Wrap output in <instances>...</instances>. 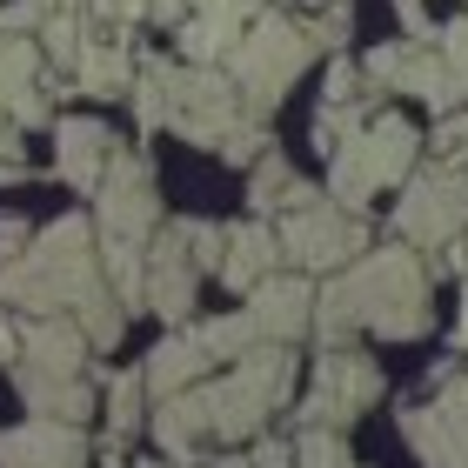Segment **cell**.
Here are the masks:
<instances>
[{"instance_id": "6da1fadb", "label": "cell", "mask_w": 468, "mask_h": 468, "mask_svg": "<svg viewBox=\"0 0 468 468\" xmlns=\"http://www.w3.org/2000/svg\"><path fill=\"white\" fill-rule=\"evenodd\" d=\"M0 302L20 308L27 322L34 314H74L94 348H121L127 335V308L114 302L108 268H101V228L80 207L48 221L20 254L0 261Z\"/></svg>"}, {"instance_id": "7a4b0ae2", "label": "cell", "mask_w": 468, "mask_h": 468, "mask_svg": "<svg viewBox=\"0 0 468 468\" xmlns=\"http://www.w3.org/2000/svg\"><path fill=\"white\" fill-rule=\"evenodd\" d=\"M288 395H294V348L288 342H254L221 375L167 395L147 415V429H154L167 462H195L201 441H228V449L234 441H254L274 421V409H288Z\"/></svg>"}, {"instance_id": "3957f363", "label": "cell", "mask_w": 468, "mask_h": 468, "mask_svg": "<svg viewBox=\"0 0 468 468\" xmlns=\"http://www.w3.org/2000/svg\"><path fill=\"white\" fill-rule=\"evenodd\" d=\"M435 322L429 294V261L415 248H361L348 268L314 288V335L322 342H348V335H375V342H415Z\"/></svg>"}, {"instance_id": "277c9868", "label": "cell", "mask_w": 468, "mask_h": 468, "mask_svg": "<svg viewBox=\"0 0 468 468\" xmlns=\"http://www.w3.org/2000/svg\"><path fill=\"white\" fill-rule=\"evenodd\" d=\"M314 54H322V48L308 40L302 20H288V14H268V7H261V14H254L248 27H241V40L228 48L221 68H228L234 88H241V108L268 121V114L288 101L294 80L314 68Z\"/></svg>"}, {"instance_id": "5b68a950", "label": "cell", "mask_w": 468, "mask_h": 468, "mask_svg": "<svg viewBox=\"0 0 468 468\" xmlns=\"http://www.w3.org/2000/svg\"><path fill=\"white\" fill-rule=\"evenodd\" d=\"M415 161H421V134L401 114H368L355 127V134L328 154V201H342V207H368L381 187H395V181H409L415 175Z\"/></svg>"}, {"instance_id": "8992f818", "label": "cell", "mask_w": 468, "mask_h": 468, "mask_svg": "<svg viewBox=\"0 0 468 468\" xmlns=\"http://www.w3.org/2000/svg\"><path fill=\"white\" fill-rule=\"evenodd\" d=\"M381 368H375V355H361L348 342H328V355L314 361V381H308V395H302V409H294V421L302 429H355L361 415L381 401Z\"/></svg>"}, {"instance_id": "52a82bcc", "label": "cell", "mask_w": 468, "mask_h": 468, "mask_svg": "<svg viewBox=\"0 0 468 468\" xmlns=\"http://www.w3.org/2000/svg\"><path fill=\"white\" fill-rule=\"evenodd\" d=\"M274 241H282V261L302 268V274H335L348 268L361 248H368V221L355 215L342 201H308V207H288L282 228H274Z\"/></svg>"}, {"instance_id": "ba28073f", "label": "cell", "mask_w": 468, "mask_h": 468, "mask_svg": "<svg viewBox=\"0 0 468 468\" xmlns=\"http://www.w3.org/2000/svg\"><path fill=\"white\" fill-rule=\"evenodd\" d=\"M248 121L241 108V88L228 80V68H175L167 74V127L187 141V147H221L234 127Z\"/></svg>"}, {"instance_id": "9c48e42d", "label": "cell", "mask_w": 468, "mask_h": 468, "mask_svg": "<svg viewBox=\"0 0 468 468\" xmlns=\"http://www.w3.org/2000/svg\"><path fill=\"white\" fill-rule=\"evenodd\" d=\"M468 228V167H421V175H409V187H401L395 201V234L409 248H449L455 234Z\"/></svg>"}, {"instance_id": "30bf717a", "label": "cell", "mask_w": 468, "mask_h": 468, "mask_svg": "<svg viewBox=\"0 0 468 468\" xmlns=\"http://www.w3.org/2000/svg\"><path fill=\"white\" fill-rule=\"evenodd\" d=\"M361 74H368V88H401L415 94L429 114H455L468 101V80L449 68V54L441 48H421V40H381V48L361 60Z\"/></svg>"}, {"instance_id": "8fae6325", "label": "cell", "mask_w": 468, "mask_h": 468, "mask_svg": "<svg viewBox=\"0 0 468 468\" xmlns=\"http://www.w3.org/2000/svg\"><path fill=\"white\" fill-rule=\"evenodd\" d=\"M94 228L101 234H127V241H147L161 228V195H154V167L147 154H108V175L94 187Z\"/></svg>"}, {"instance_id": "7c38bea8", "label": "cell", "mask_w": 468, "mask_h": 468, "mask_svg": "<svg viewBox=\"0 0 468 468\" xmlns=\"http://www.w3.org/2000/svg\"><path fill=\"white\" fill-rule=\"evenodd\" d=\"M395 421L421 468H468V375H449L435 388V401L401 409Z\"/></svg>"}, {"instance_id": "4fadbf2b", "label": "cell", "mask_w": 468, "mask_h": 468, "mask_svg": "<svg viewBox=\"0 0 468 468\" xmlns=\"http://www.w3.org/2000/svg\"><path fill=\"white\" fill-rule=\"evenodd\" d=\"M195 294H201V261L187 254L181 221H167L147 234V314H161L167 328H187Z\"/></svg>"}, {"instance_id": "5bb4252c", "label": "cell", "mask_w": 468, "mask_h": 468, "mask_svg": "<svg viewBox=\"0 0 468 468\" xmlns=\"http://www.w3.org/2000/svg\"><path fill=\"white\" fill-rule=\"evenodd\" d=\"M248 322H254V335L261 342H302V335H314V282L302 268H274V274H261V282L248 288Z\"/></svg>"}, {"instance_id": "9a60e30c", "label": "cell", "mask_w": 468, "mask_h": 468, "mask_svg": "<svg viewBox=\"0 0 468 468\" xmlns=\"http://www.w3.org/2000/svg\"><path fill=\"white\" fill-rule=\"evenodd\" d=\"M0 468H94V441L80 421L27 415L20 429H0Z\"/></svg>"}, {"instance_id": "2e32d148", "label": "cell", "mask_w": 468, "mask_h": 468, "mask_svg": "<svg viewBox=\"0 0 468 468\" xmlns=\"http://www.w3.org/2000/svg\"><path fill=\"white\" fill-rule=\"evenodd\" d=\"M268 0H187V20H181V60L195 68H221L228 48L241 40V27L261 14Z\"/></svg>"}, {"instance_id": "e0dca14e", "label": "cell", "mask_w": 468, "mask_h": 468, "mask_svg": "<svg viewBox=\"0 0 468 468\" xmlns=\"http://www.w3.org/2000/svg\"><path fill=\"white\" fill-rule=\"evenodd\" d=\"M108 154H114L108 121H94V114L54 121V175L68 181L74 195H94V187H101V175H108Z\"/></svg>"}, {"instance_id": "ac0fdd59", "label": "cell", "mask_w": 468, "mask_h": 468, "mask_svg": "<svg viewBox=\"0 0 468 468\" xmlns=\"http://www.w3.org/2000/svg\"><path fill=\"white\" fill-rule=\"evenodd\" d=\"M88 328L74 322V314H34L27 328H20V368H40V375H80V361H88Z\"/></svg>"}, {"instance_id": "d6986e66", "label": "cell", "mask_w": 468, "mask_h": 468, "mask_svg": "<svg viewBox=\"0 0 468 468\" xmlns=\"http://www.w3.org/2000/svg\"><path fill=\"white\" fill-rule=\"evenodd\" d=\"M215 368H221V361L207 355V342H201L195 328H167V342L147 355L141 375H147V395L167 401V395H181V388H195V381H207Z\"/></svg>"}, {"instance_id": "ffe728a7", "label": "cell", "mask_w": 468, "mask_h": 468, "mask_svg": "<svg viewBox=\"0 0 468 468\" xmlns=\"http://www.w3.org/2000/svg\"><path fill=\"white\" fill-rule=\"evenodd\" d=\"M14 395L27 415H54V421H88L101 409L88 375H40V368H14Z\"/></svg>"}, {"instance_id": "44dd1931", "label": "cell", "mask_w": 468, "mask_h": 468, "mask_svg": "<svg viewBox=\"0 0 468 468\" xmlns=\"http://www.w3.org/2000/svg\"><path fill=\"white\" fill-rule=\"evenodd\" d=\"M282 268V241H274V228L254 215V221H241V228H228V248H221V288L228 294H248L261 274H274Z\"/></svg>"}, {"instance_id": "7402d4cb", "label": "cell", "mask_w": 468, "mask_h": 468, "mask_svg": "<svg viewBox=\"0 0 468 468\" xmlns=\"http://www.w3.org/2000/svg\"><path fill=\"white\" fill-rule=\"evenodd\" d=\"M101 268H108V288H114V302L127 308V322L147 314V241L101 234Z\"/></svg>"}, {"instance_id": "603a6c76", "label": "cell", "mask_w": 468, "mask_h": 468, "mask_svg": "<svg viewBox=\"0 0 468 468\" xmlns=\"http://www.w3.org/2000/svg\"><path fill=\"white\" fill-rule=\"evenodd\" d=\"M74 88L94 94V101H114V94L134 88V60H127L121 40H94L88 34V48H80V60H74Z\"/></svg>"}, {"instance_id": "cb8c5ba5", "label": "cell", "mask_w": 468, "mask_h": 468, "mask_svg": "<svg viewBox=\"0 0 468 468\" xmlns=\"http://www.w3.org/2000/svg\"><path fill=\"white\" fill-rule=\"evenodd\" d=\"M40 74H48V54H40V40L0 27V108H7L14 94L40 88Z\"/></svg>"}, {"instance_id": "d4e9b609", "label": "cell", "mask_w": 468, "mask_h": 468, "mask_svg": "<svg viewBox=\"0 0 468 468\" xmlns=\"http://www.w3.org/2000/svg\"><path fill=\"white\" fill-rule=\"evenodd\" d=\"M108 435L114 441H134L141 429H147V375L141 368H121V375H108Z\"/></svg>"}, {"instance_id": "484cf974", "label": "cell", "mask_w": 468, "mask_h": 468, "mask_svg": "<svg viewBox=\"0 0 468 468\" xmlns=\"http://www.w3.org/2000/svg\"><path fill=\"white\" fill-rule=\"evenodd\" d=\"M167 74H175L167 54H141L134 60V88H127V101H134V121L147 127V134L167 127Z\"/></svg>"}, {"instance_id": "4316f807", "label": "cell", "mask_w": 468, "mask_h": 468, "mask_svg": "<svg viewBox=\"0 0 468 468\" xmlns=\"http://www.w3.org/2000/svg\"><path fill=\"white\" fill-rule=\"evenodd\" d=\"M294 181H302V175L288 167V154H282V147H268V154L248 167V207H254L261 221H268V215H282L288 195H294Z\"/></svg>"}, {"instance_id": "83f0119b", "label": "cell", "mask_w": 468, "mask_h": 468, "mask_svg": "<svg viewBox=\"0 0 468 468\" xmlns=\"http://www.w3.org/2000/svg\"><path fill=\"white\" fill-rule=\"evenodd\" d=\"M195 335L207 342V355H215L221 368H228V361H241L254 342H261V335H254V322H248V308H234V314H215V322H195Z\"/></svg>"}, {"instance_id": "f1b7e54d", "label": "cell", "mask_w": 468, "mask_h": 468, "mask_svg": "<svg viewBox=\"0 0 468 468\" xmlns=\"http://www.w3.org/2000/svg\"><path fill=\"white\" fill-rule=\"evenodd\" d=\"M294 468H355L342 429H302V441H294Z\"/></svg>"}, {"instance_id": "f546056e", "label": "cell", "mask_w": 468, "mask_h": 468, "mask_svg": "<svg viewBox=\"0 0 468 468\" xmlns=\"http://www.w3.org/2000/svg\"><path fill=\"white\" fill-rule=\"evenodd\" d=\"M302 27H308L314 48H335V54H342V48H348V34H355V7H348V0H322V7H314Z\"/></svg>"}, {"instance_id": "4dcf8cb0", "label": "cell", "mask_w": 468, "mask_h": 468, "mask_svg": "<svg viewBox=\"0 0 468 468\" xmlns=\"http://www.w3.org/2000/svg\"><path fill=\"white\" fill-rule=\"evenodd\" d=\"M361 121H368V114H361V101H322V114H314V147L335 154V147H342Z\"/></svg>"}, {"instance_id": "1f68e13d", "label": "cell", "mask_w": 468, "mask_h": 468, "mask_svg": "<svg viewBox=\"0 0 468 468\" xmlns=\"http://www.w3.org/2000/svg\"><path fill=\"white\" fill-rule=\"evenodd\" d=\"M268 147H274V134H268V121H261V114H248V121L234 127V134H228L221 147H215V154H221L228 167H254V161L268 154Z\"/></svg>"}, {"instance_id": "d6a6232c", "label": "cell", "mask_w": 468, "mask_h": 468, "mask_svg": "<svg viewBox=\"0 0 468 468\" xmlns=\"http://www.w3.org/2000/svg\"><path fill=\"white\" fill-rule=\"evenodd\" d=\"M429 147H435V161L468 167V108H455V114H435V134H429Z\"/></svg>"}, {"instance_id": "836d02e7", "label": "cell", "mask_w": 468, "mask_h": 468, "mask_svg": "<svg viewBox=\"0 0 468 468\" xmlns=\"http://www.w3.org/2000/svg\"><path fill=\"white\" fill-rule=\"evenodd\" d=\"M181 234H187V254H195V261H201V274H207V268H221L228 228H215V221H181Z\"/></svg>"}, {"instance_id": "e575fe53", "label": "cell", "mask_w": 468, "mask_h": 468, "mask_svg": "<svg viewBox=\"0 0 468 468\" xmlns=\"http://www.w3.org/2000/svg\"><path fill=\"white\" fill-rule=\"evenodd\" d=\"M88 7L94 27H134V20H147V0H80Z\"/></svg>"}, {"instance_id": "d590c367", "label": "cell", "mask_w": 468, "mask_h": 468, "mask_svg": "<svg viewBox=\"0 0 468 468\" xmlns=\"http://www.w3.org/2000/svg\"><path fill=\"white\" fill-rule=\"evenodd\" d=\"M60 7V0H7V7H0V27L7 34H40V20H48Z\"/></svg>"}, {"instance_id": "8d00e7d4", "label": "cell", "mask_w": 468, "mask_h": 468, "mask_svg": "<svg viewBox=\"0 0 468 468\" xmlns=\"http://www.w3.org/2000/svg\"><path fill=\"white\" fill-rule=\"evenodd\" d=\"M435 48L441 54H449V68L468 80V14H455V20H441V27H435Z\"/></svg>"}, {"instance_id": "74e56055", "label": "cell", "mask_w": 468, "mask_h": 468, "mask_svg": "<svg viewBox=\"0 0 468 468\" xmlns=\"http://www.w3.org/2000/svg\"><path fill=\"white\" fill-rule=\"evenodd\" d=\"M375 88H368V74L361 68H348L342 54H335V68H328V101H368Z\"/></svg>"}, {"instance_id": "f35d334b", "label": "cell", "mask_w": 468, "mask_h": 468, "mask_svg": "<svg viewBox=\"0 0 468 468\" xmlns=\"http://www.w3.org/2000/svg\"><path fill=\"white\" fill-rule=\"evenodd\" d=\"M7 114L20 127H54V108H48V88H27V94H14L7 101Z\"/></svg>"}, {"instance_id": "ab89813d", "label": "cell", "mask_w": 468, "mask_h": 468, "mask_svg": "<svg viewBox=\"0 0 468 468\" xmlns=\"http://www.w3.org/2000/svg\"><path fill=\"white\" fill-rule=\"evenodd\" d=\"M401 27H409V40H421V48H435V27L441 20H429V0H395Z\"/></svg>"}, {"instance_id": "60d3db41", "label": "cell", "mask_w": 468, "mask_h": 468, "mask_svg": "<svg viewBox=\"0 0 468 468\" xmlns=\"http://www.w3.org/2000/svg\"><path fill=\"white\" fill-rule=\"evenodd\" d=\"M248 462L254 468H294V441H282V435H254V449H248Z\"/></svg>"}, {"instance_id": "b9f144b4", "label": "cell", "mask_w": 468, "mask_h": 468, "mask_svg": "<svg viewBox=\"0 0 468 468\" xmlns=\"http://www.w3.org/2000/svg\"><path fill=\"white\" fill-rule=\"evenodd\" d=\"M34 241V228H27V215H0V261H7V254H20Z\"/></svg>"}, {"instance_id": "7bdbcfd3", "label": "cell", "mask_w": 468, "mask_h": 468, "mask_svg": "<svg viewBox=\"0 0 468 468\" xmlns=\"http://www.w3.org/2000/svg\"><path fill=\"white\" fill-rule=\"evenodd\" d=\"M435 268H449V274H468V228L455 234L449 248H435Z\"/></svg>"}, {"instance_id": "ee69618b", "label": "cell", "mask_w": 468, "mask_h": 468, "mask_svg": "<svg viewBox=\"0 0 468 468\" xmlns=\"http://www.w3.org/2000/svg\"><path fill=\"white\" fill-rule=\"evenodd\" d=\"M0 161H20V121L0 108Z\"/></svg>"}, {"instance_id": "f6af8a7d", "label": "cell", "mask_w": 468, "mask_h": 468, "mask_svg": "<svg viewBox=\"0 0 468 468\" xmlns=\"http://www.w3.org/2000/svg\"><path fill=\"white\" fill-rule=\"evenodd\" d=\"M147 14H154L161 27H181V20H187V0H147Z\"/></svg>"}, {"instance_id": "bcb514c9", "label": "cell", "mask_w": 468, "mask_h": 468, "mask_svg": "<svg viewBox=\"0 0 468 468\" xmlns=\"http://www.w3.org/2000/svg\"><path fill=\"white\" fill-rule=\"evenodd\" d=\"M20 355V328H14V308H0V361Z\"/></svg>"}, {"instance_id": "7dc6e473", "label": "cell", "mask_w": 468, "mask_h": 468, "mask_svg": "<svg viewBox=\"0 0 468 468\" xmlns=\"http://www.w3.org/2000/svg\"><path fill=\"white\" fill-rule=\"evenodd\" d=\"M14 181H27V154H20V161H0V187H14Z\"/></svg>"}, {"instance_id": "c3c4849f", "label": "cell", "mask_w": 468, "mask_h": 468, "mask_svg": "<svg viewBox=\"0 0 468 468\" xmlns=\"http://www.w3.org/2000/svg\"><path fill=\"white\" fill-rule=\"evenodd\" d=\"M215 468H254V462H248V455H234V449H228V455H215Z\"/></svg>"}, {"instance_id": "681fc988", "label": "cell", "mask_w": 468, "mask_h": 468, "mask_svg": "<svg viewBox=\"0 0 468 468\" xmlns=\"http://www.w3.org/2000/svg\"><path fill=\"white\" fill-rule=\"evenodd\" d=\"M455 348H468V294H462V328H455Z\"/></svg>"}, {"instance_id": "f907efd6", "label": "cell", "mask_w": 468, "mask_h": 468, "mask_svg": "<svg viewBox=\"0 0 468 468\" xmlns=\"http://www.w3.org/2000/svg\"><path fill=\"white\" fill-rule=\"evenodd\" d=\"M282 7H308V0H282Z\"/></svg>"}]
</instances>
